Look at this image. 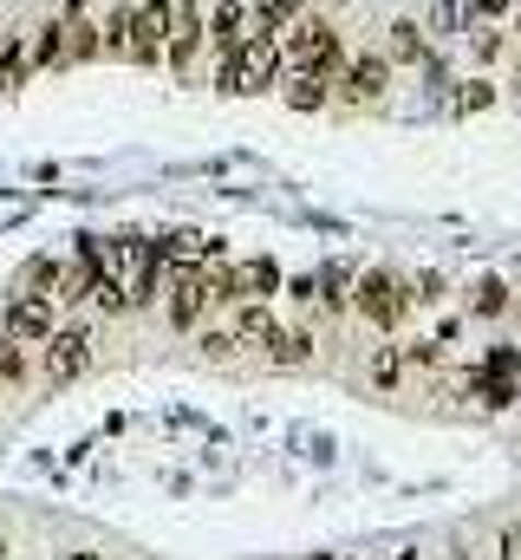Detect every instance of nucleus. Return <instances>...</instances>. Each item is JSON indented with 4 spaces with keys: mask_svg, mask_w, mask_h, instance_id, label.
Segmentation results:
<instances>
[{
    "mask_svg": "<svg viewBox=\"0 0 521 560\" xmlns=\"http://www.w3.org/2000/svg\"><path fill=\"white\" fill-rule=\"evenodd\" d=\"M248 13H255V33H274V39H280V33L306 13V0H255Z\"/></svg>",
    "mask_w": 521,
    "mask_h": 560,
    "instance_id": "20",
    "label": "nucleus"
},
{
    "mask_svg": "<svg viewBox=\"0 0 521 560\" xmlns=\"http://www.w3.org/2000/svg\"><path fill=\"white\" fill-rule=\"evenodd\" d=\"M163 13H170L163 66H170L176 79H189V66H196V52H202V0H163Z\"/></svg>",
    "mask_w": 521,
    "mask_h": 560,
    "instance_id": "6",
    "label": "nucleus"
},
{
    "mask_svg": "<svg viewBox=\"0 0 521 560\" xmlns=\"http://www.w3.org/2000/svg\"><path fill=\"white\" fill-rule=\"evenodd\" d=\"M509 306H516V293H509V280L483 275L476 287H470V313H476V319H502Z\"/></svg>",
    "mask_w": 521,
    "mask_h": 560,
    "instance_id": "16",
    "label": "nucleus"
},
{
    "mask_svg": "<svg viewBox=\"0 0 521 560\" xmlns=\"http://www.w3.org/2000/svg\"><path fill=\"white\" fill-rule=\"evenodd\" d=\"M85 365H92V326H53L46 346H39V372L53 385H72Z\"/></svg>",
    "mask_w": 521,
    "mask_h": 560,
    "instance_id": "3",
    "label": "nucleus"
},
{
    "mask_svg": "<svg viewBox=\"0 0 521 560\" xmlns=\"http://www.w3.org/2000/svg\"><path fill=\"white\" fill-rule=\"evenodd\" d=\"M509 13H516V0H470L463 26H509Z\"/></svg>",
    "mask_w": 521,
    "mask_h": 560,
    "instance_id": "25",
    "label": "nucleus"
},
{
    "mask_svg": "<svg viewBox=\"0 0 521 560\" xmlns=\"http://www.w3.org/2000/svg\"><path fill=\"white\" fill-rule=\"evenodd\" d=\"M470 392L483 398V411H509V405L521 398L516 378H489V372H470Z\"/></svg>",
    "mask_w": 521,
    "mask_h": 560,
    "instance_id": "22",
    "label": "nucleus"
},
{
    "mask_svg": "<svg viewBox=\"0 0 521 560\" xmlns=\"http://www.w3.org/2000/svg\"><path fill=\"white\" fill-rule=\"evenodd\" d=\"M248 26H255L248 0H216V7L202 13V46H216V59H229V52L248 39Z\"/></svg>",
    "mask_w": 521,
    "mask_h": 560,
    "instance_id": "9",
    "label": "nucleus"
},
{
    "mask_svg": "<svg viewBox=\"0 0 521 560\" xmlns=\"http://www.w3.org/2000/svg\"><path fill=\"white\" fill-rule=\"evenodd\" d=\"M313 346H320V339H313V326H280V332H274V346H267V359H274V365H306V359H313Z\"/></svg>",
    "mask_w": 521,
    "mask_h": 560,
    "instance_id": "15",
    "label": "nucleus"
},
{
    "mask_svg": "<svg viewBox=\"0 0 521 560\" xmlns=\"http://www.w3.org/2000/svg\"><path fill=\"white\" fill-rule=\"evenodd\" d=\"M280 293V261L255 255V261H235V300H274Z\"/></svg>",
    "mask_w": 521,
    "mask_h": 560,
    "instance_id": "12",
    "label": "nucleus"
},
{
    "mask_svg": "<svg viewBox=\"0 0 521 560\" xmlns=\"http://www.w3.org/2000/svg\"><path fill=\"white\" fill-rule=\"evenodd\" d=\"M216 85L229 92V98H255V92H274L280 85V39L274 33H255L248 26V39L216 66Z\"/></svg>",
    "mask_w": 521,
    "mask_h": 560,
    "instance_id": "1",
    "label": "nucleus"
},
{
    "mask_svg": "<svg viewBox=\"0 0 521 560\" xmlns=\"http://www.w3.org/2000/svg\"><path fill=\"white\" fill-rule=\"evenodd\" d=\"M502 560H521V528H509V535H502Z\"/></svg>",
    "mask_w": 521,
    "mask_h": 560,
    "instance_id": "30",
    "label": "nucleus"
},
{
    "mask_svg": "<svg viewBox=\"0 0 521 560\" xmlns=\"http://www.w3.org/2000/svg\"><path fill=\"white\" fill-rule=\"evenodd\" d=\"M0 560H7V541H0Z\"/></svg>",
    "mask_w": 521,
    "mask_h": 560,
    "instance_id": "32",
    "label": "nucleus"
},
{
    "mask_svg": "<svg viewBox=\"0 0 521 560\" xmlns=\"http://www.w3.org/2000/svg\"><path fill=\"white\" fill-rule=\"evenodd\" d=\"M229 332H235V346H260V352H267L274 332H280V319H274L267 300H235V326H229Z\"/></svg>",
    "mask_w": 521,
    "mask_h": 560,
    "instance_id": "10",
    "label": "nucleus"
},
{
    "mask_svg": "<svg viewBox=\"0 0 521 560\" xmlns=\"http://www.w3.org/2000/svg\"><path fill=\"white\" fill-rule=\"evenodd\" d=\"M66 13H92V0H66Z\"/></svg>",
    "mask_w": 521,
    "mask_h": 560,
    "instance_id": "31",
    "label": "nucleus"
},
{
    "mask_svg": "<svg viewBox=\"0 0 521 560\" xmlns=\"http://www.w3.org/2000/svg\"><path fill=\"white\" fill-rule=\"evenodd\" d=\"M313 280H320L313 306H326V313H346V306H352V268H339V261H333L326 275H313Z\"/></svg>",
    "mask_w": 521,
    "mask_h": 560,
    "instance_id": "21",
    "label": "nucleus"
},
{
    "mask_svg": "<svg viewBox=\"0 0 521 560\" xmlns=\"http://www.w3.org/2000/svg\"><path fill=\"white\" fill-rule=\"evenodd\" d=\"M352 313H359L366 326L391 332V326L410 313V300H404V280L391 275V268H366V275H352Z\"/></svg>",
    "mask_w": 521,
    "mask_h": 560,
    "instance_id": "2",
    "label": "nucleus"
},
{
    "mask_svg": "<svg viewBox=\"0 0 521 560\" xmlns=\"http://www.w3.org/2000/svg\"><path fill=\"white\" fill-rule=\"evenodd\" d=\"M287 79V105L293 112H320L333 98V79H313V72H280Z\"/></svg>",
    "mask_w": 521,
    "mask_h": 560,
    "instance_id": "18",
    "label": "nucleus"
},
{
    "mask_svg": "<svg viewBox=\"0 0 521 560\" xmlns=\"http://www.w3.org/2000/svg\"><path fill=\"white\" fill-rule=\"evenodd\" d=\"M397 378H404V346H397V339L372 346V352H366V385H379V392H397Z\"/></svg>",
    "mask_w": 521,
    "mask_h": 560,
    "instance_id": "14",
    "label": "nucleus"
},
{
    "mask_svg": "<svg viewBox=\"0 0 521 560\" xmlns=\"http://www.w3.org/2000/svg\"><path fill=\"white\" fill-rule=\"evenodd\" d=\"M26 52H33V66H39V72L66 66V20H46V26L26 39Z\"/></svg>",
    "mask_w": 521,
    "mask_h": 560,
    "instance_id": "17",
    "label": "nucleus"
},
{
    "mask_svg": "<svg viewBox=\"0 0 521 560\" xmlns=\"http://www.w3.org/2000/svg\"><path fill=\"white\" fill-rule=\"evenodd\" d=\"M53 313H59V306H53L46 293H26V287H20V293L7 300V339H20V346H46V332L59 326Z\"/></svg>",
    "mask_w": 521,
    "mask_h": 560,
    "instance_id": "8",
    "label": "nucleus"
},
{
    "mask_svg": "<svg viewBox=\"0 0 521 560\" xmlns=\"http://www.w3.org/2000/svg\"><path fill=\"white\" fill-rule=\"evenodd\" d=\"M385 59H397V66H430V33H424L417 20H397V26H391V52Z\"/></svg>",
    "mask_w": 521,
    "mask_h": 560,
    "instance_id": "13",
    "label": "nucleus"
},
{
    "mask_svg": "<svg viewBox=\"0 0 521 560\" xmlns=\"http://www.w3.org/2000/svg\"><path fill=\"white\" fill-rule=\"evenodd\" d=\"M404 300H410V306H437V300H443V275L424 268L417 280H404Z\"/></svg>",
    "mask_w": 521,
    "mask_h": 560,
    "instance_id": "26",
    "label": "nucleus"
},
{
    "mask_svg": "<svg viewBox=\"0 0 521 560\" xmlns=\"http://www.w3.org/2000/svg\"><path fill=\"white\" fill-rule=\"evenodd\" d=\"M209 306L216 300H209V275L202 268H170V280H163V313H170L176 332H196Z\"/></svg>",
    "mask_w": 521,
    "mask_h": 560,
    "instance_id": "4",
    "label": "nucleus"
},
{
    "mask_svg": "<svg viewBox=\"0 0 521 560\" xmlns=\"http://www.w3.org/2000/svg\"><path fill=\"white\" fill-rule=\"evenodd\" d=\"M202 352H209V359H229V352H235V332H202Z\"/></svg>",
    "mask_w": 521,
    "mask_h": 560,
    "instance_id": "29",
    "label": "nucleus"
},
{
    "mask_svg": "<svg viewBox=\"0 0 521 560\" xmlns=\"http://www.w3.org/2000/svg\"><path fill=\"white\" fill-rule=\"evenodd\" d=\"M26 372H33V359H26V346H20V339H7V332H0V385H20V378H26Z\"/></svg>",
    "mask_w": 521,
    "mask_h": 560,
    "instance_id": "24",
    "label": "nucleus"
},
{
    "mask_svg": "<svg viewBox=\"0 0 521 560\" xmlns=\"http://www.w3.org/2000/svg\"><path fill=\"white\" fill-rule=\"evenodd\" d=\"M476 372H489V378H521V346H496Z\"/></svg>",
    "mask_w": 521,
    "mask_h": 560,
    "instance_id": "27",
    "label": "nucleus"
},
{
    "mask_svg": "<svg viewBox=\"0 0 521 560\" xmlns=\"http://www.w3.org/2000/svg\"><path fill=\"white\" fill-rule=\"evenodd\" d=\"M163 46H170V13L163 0H137L130 7V33H125V59L130 66H163Z\"/></svg>",
    "mask_w": 521,
    "mask_h": 560,
    "instance_id": "5",
    "label": "nucleus"
},
{
    "mask_svg": "<svg viewBox=\"0 0 521 560\" xmlns=\"http://www.w3.org/2000/svg\"><path fill=\"white\" fill-rule=\"evenodd\" d=\"M26 72H33V52H26V33H7V39H0V92H13V85H26Z\"/></svg>",
    "mask_w": 521,
    "mask_h": 560,
    "instance_id": "19",
    "label": "nucleus"
},
{
    "mask_svg": "<svg viewBox=\"0 0 521 560\" xmlns=\"http://www.w3.org/2000/svg\"><path fill=\"white\" fill-rule=\"evenodd\" d=\"M385 85H391V59L385 52H359V59L339 66L333 98H346V105H385Z\"/></svg>",
    "mask_w": 521,
    "mask_h": 560,
    "instance_id": "7",
    "label": "nucleus"
},
{
    "mask_svg": "<svg viewBox=\"0 0 521 560\" xmlns=\"http://www.w3.org/2000/svg\"><path fill=\"white\" fill-rule=\"evenodd\" d=\"M59 20H66V66H92V59L105 52L99 20H92V13H59Z\"/></svg>",
    "mask_w": 521,
    "mask_h": 560,
    "instance_id": "11",
    "label": "nucleus"
},
{
    "mask_svg": "<svg viewBox=\"0 0 521 560\" xmlns=\"http://www.w3.org/2000/svg\"><path fill=\"white\" fill-rule=\"evenodd\" d=\"M516 313H521V293H516Z\"/></svg>",
    "mask_w": 521,
    "mask_h": 560,
    "instance_id": "33",
    "label": "nucleus"
},
{
    "mask_svg": "<svg viewBox=\"0 0 521 560\" xmlns=\"http://www.w3.org/2000/svg\"><path fill=\"white\" fill-rule=\"evenodd\" d=\"M430 39H463V0H430Z\"/></svg>",
    "mask_w": 521,
    "mask_h": 560,
    "instance_id": "23",
    "label": "nucleus"
},
{
    "mask_svg": "<svg viewBox=\"0 0 521 560\" xmlns=\"http://www.w3.org/2000/svg\"><path fill=\"white\" fill-rule=\"evenodd\" d=\"M489 105H496L489 79H463V92H456V112H489Z\"/></svg>",
    "mask_w": 521,
    "mask_h": 560,
    "instance_id": "28",
    "label": "nucleus"
}]
</instances>
